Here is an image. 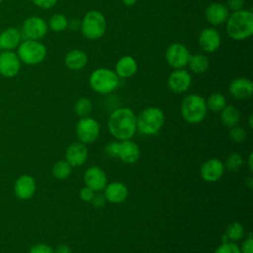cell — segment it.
I'll list each match as a JSON object with an SVG mask.
<instances>
[{"label": "cell", "mask_w": 253, "mask_h": 253, "mask_svg": "<svg viewBox=\"0 0 253 253\" xmlns=\"http://www.w3.org/2000/svg\"><path fill=\"white\" fill-rule=\"evenodd\" d=\"M188 65L190 69L197 74H202L208 71L209 66H210V60L208 56L202 53H196V54H191Z\"/></svg>", "instance_id": "26"}, {"label": "cell", "mask_w": 253, "mask_h": 253, "mask_svg": "<svg viewBox=\"0 0 253 253\" xmlns=\"http://www.w3.org/2000/svg\"><path fill=\"white\" fill-rule=\"evenodd\" d=\"M198 42L204 51L213 52L219 48L221 43V38L216 29L209 27L201 31Z\"/></svg>", "instance_id": "14"}, {"label": "cell", "mask_w": 253, "mask_h": 253, "mask_svg": "<svg viewBox=\"0 0 253 253\" xmlns=\"http://www.w3.org/2000/svg\"><path fill=\"white\" fill-rule=\"evenodd\" d=\"M88 158V149L82 142H72L65 151V160L72 166L83 165Z\"/></svg>", "instance_id": "17"}, {"label": "cell", "mask_w": 253, "mask_h": 253, "mask_svg": "<svg viewBox=\"0 0 253 253\" xmlns=\"http://www.w3.org/2000/svg\"><path fill=\"white\" fill-rule=\"evenodd\" d=\"M85 186L91 188L95 192H100L105 189L108 184V179L105 171L99 166H91L84 173Z\"/></svg>", "instance_id": "12"}, {"label": "cell", "mask_w": 253, "mask_h": 253, "mask_svg": "<svg viewBox=\"0 0 253 253\" xmlns=\"http://www.w3.org/2000/svg\"><path fill=\"white\" fill-rule=\"evenodd\" d=\"M137 62L130 55L121 57L115 66V72L120 78H129L136 73Z\"/></svg>", "instance_id": "22"}, {"label": "cell", "mask_w": 253, "mask_h": 253, "mask_svg": "<svg viewBox=\"0 0 253 253\" xmlns=\"http://www.w3.org/2000/svg\"><path fill=\"white\" fill-rule=\"evenodd\" d=\"M165 121L163 111L158 107H147L136 117V130L144 135H154Z\"/></svg>", "instance_id": "3"}, {"label": "cell", "mask_w": 253, "mask_h": 253, "mask_svg": "<svg viewBox=\"0 0 253 253\" xmlns=\"http://www.w3.org/2000/svg\"><path fill=\"white\" fill-rule=\"evenodd\" d=\"M88 56L85 51L81 49H72L68 51L64 57L65 66L73 71L80 70L86 66Z\"/></svg>", "instance_id": "23"}, {"label": "cell", "mask_w": 253, "mask_h": 253, "mask_svg": "<svg viewBox=\"0 0 253 253\" xmlns=\"http://www.w3.org/2000/svg\"><path fill=\"white\" fill-rule=\"evenodd\" d=\"M108 128L119 141L130 139L136 131V116L129 108H119L110 115Z\"/></svg>", "instance_id": "1"}, {"label": "cell", "mask_w": 253, "mask_h": 253, "mask_svg": "<svg viewBox=\"0 0 253 253\" xmlns=\"http://www.w3.org/2000/svg\"><path fill=\"white\" fill-rule=\"evenodd\" d=\"M245 4L244 0H227L226 1V7L229 11L231 12H235V11H239L241 9H243Z\"/></svg>", "instance_id": "38"}, {"label": "cell", "mask_w": 253, "mask_h": 253, "mask_svg": "<svg viewBox=\"0 0 253 253\" xmlns=\"http://www.w3.org/2000/svg\"><path fill=\"white\" fill-rule=\"evenodd\" d=\"M32 2L40 8L49 9L57 3V0H32Z\"/></svg>", "instance_id": "41"}, {"label": "cell", "mask_w": 253, "mask_h": 253, "mask_svg": "<svg viewBox=\"0 0 253 253\" xmlns=\"http://www.w3.org/2000/svg\"><path fill=\"white\" fill-rule=\"evenodd\" d=\"M46 55L45 46L35 40H26L18 46V57L24 63L36 65L41 63Z\"/></svg>", "instance_id": "7"}, {"label": "cell", "mask_w": 253, "mask_h": 253, "mask_svg": "<svg viewBox=\"0 0 253 253\" xmlns=\"http://www.w3.org/2000/svg\"><path fill=\"white\" fill-rule=\"evenodd\" d=\"M94 194H95V191H94V190H92L91 188L85 186V187H83V188L80 190V192H79V197H80V199H81L82 201L90 203L91 200H92V198H93V196H94Z\"/></svg>", "instance_id": "39"}, {"label": "cell", "mask_w": 253, "mask_h": 253, "mask_svg": "<svg viewBox=\"0 0 253 253\" xmlns=\"http://www.w3.org/2000/svg\"><path fill=\"white\" fill-rule=\"evenodd\" d=\"M21 67L20 59L13 51H4L0 53V73L5 77L17 75Z\"/></svg>", "instance_id": "18"}, {"label": "cell", "mask_w": 253, "mask_h": 253, "mask_svg": "<svg viewBox=\"0 0 253 253\" xmlns=\"http://www.w3.org/2000/svg\"><path fill=\"white\" fill-rule=\"evenodd\" d=\"M239 248L241 253H253V238L251 237V232H249V236L245 238L241 247Z\"/></svg>", "instance_id": "40"}, {"label": "cell", "mask_w": 253, "mask_h": 253, "mask_svg": "<svg viewBox=\"0 0 253 253\" xmlns=\"http://www.w3.org/2000/svg\"><path fill=\"white\" fill-rule=\"evenodd\" d=\"M244 234H245V229L243 225L237 221L230 223L225 230L226 237L228 238V240H231V241L240 240L241 238H243Z\"/></svg>", "instance_id": "31"}, {"label": "cell", "mask_w": 253, "mask_h": 253, "mask_svg": "<svg viewBox=\"0 0 253 253\" xmlns=\"http://www.w3.org/2000/svg\"><path fill=\"white\" fill-rule=\"evenodd\" d=\"M242 166H243V158L239 153H236V152L229 154L224 164V167L231 172L239 171Z\"/></svg>", "instance_id": "32"}, {"label": "cell", "mask_w": 253, "mask_h": 253, "mask_svg": "<svg viewBox=\"0 0 253 253\" xmlns=\"http://www.w3.org/2000/svg\"><path fill=\"white\" fill-rule=\"evenodd\" d=\"M20 40V32L15 28H8L0 34V46L7 50L13 49L19 45Z\"/></svg>", "instance_id": "24"}, {"label": "cell", "mask_w": 253, "mask_h": 253, "mask_svg": "<svg viewBox=\"0 0 253 253\" xmlns=\"http://www.w3.org/2000/svg\"><path fill=\"white\" fill-rule=\"evenodd\" d=\"M206 105L211 112H220L226 106V99L220 93H213L207 99Z\"/></svg>", "instance_id": "28"}, {"label": "cell", "mask_w": 253, "mask_h": 253, "mask_svg": "<svg viewBox=\"0 0 253 253\" xmlns=\"http://www.w3.org/2000/svg\"><path fill=\"white\" fill-rule=\"evenodd\" d=\"M249 125H250V127L253 126H252V116H250V118H249Z\"/></svg>", "instance_id": "46"}, {"label": "cell", "mask_w": 253, "mask_h": 253, "mask_svg": "<svg viewBox=\"0 0 253 253\" xmlns=\"http://www.w3.org/2000/svg\"><path fill=\"white\" fill-rule=\"evenodd\" d=\"M123 3L127 7H131L136 3V0H123Z\"/></svg>", "instance_id": "44"}, {"label": "cell", "mask_w": 253, "mask_h": 253, "mask_svg": "<svg viewBox=\"0 0 253 253\" xmlns=\"http://www.w3.org/2000/svg\"><path fill=\"white\" fill-rule=\"evenodd\" d=\"M100 125L99 123L91 118H81L76 125V135L82 143H92L99 137Z\"/></svg>", "instance_id": "8"}, {"label": "cell", "mask_w": 253, "mask_h": 253, "mask_svg": "<svg viewBox=\"0 0 253 253\" xmlns=\"http://www.w3.org/2000/svg\"><path fill=\"white\" fill-rule=\"evenodd\" d=\"M226 33L234 41H243L253 34V14L241 9L229 14L226 22Z\"/></svg>", "instance_id": "2"}, {"label": "cell", "mask_w": 253, "mask_h": 253, "mask_svg": "<svg viewBox=\"0 0 253 253\" xmlns=\"http://www.w3.org/2000/svg\"><path fill=\"white\" fill-rule=\"evenodd\" d=\"M106 29V18L99 11L92 10L87 12L80 22L81 33L87 40H99L104 36Z\"/></svg>", "instance_id": "6"}, {"label": "cell", "mask_w": 253, "mask_h": 253, "mask_svg": "<svg viewBox=\"0 0 253 253\" xmlns=\"http://www.w3.org/2000/svg\"><path fill=\"white\" fill-rule=\"evenodd\" d=\"M52 176L57 180H64L72 173V166L66 160L57 161L51 169Z\"/></svg>", "instance_id": "27"}, {"label": "cell", "mask_w": 253, "mask_h": 253, "mask_svg": "<svg viewBox=\"0 0 253 253\" xmlns=\"http://www.w3.org/2000/svg\"><path fill=\"white\" fill-rule=\"evenodd\" d=\"M190 55L188 48L179 42L171 43L165 51V59L174 69H182L186 67L188 65Z\"/></svg>", "instance_id": "9"}, {"label": "cell", "mask_w": 253, "mask_h": 253, "mask_svg": "<svg viewBox=\"0 0 253 253\" xmlns=\"http://www.w3.org/2000/svg\"><path fill=\"white\" fill-rule=\"evenodd\" d=\"M167 84L172 92L176 94H181L186 92L190 88L192 84V76L184 68L175 69L170 73Z\"/></svg>", "instance_id": "11"}, {"label": "cell", "mask_w": 253, "mask_h": 253, "mask_svg": "<svg viewBox=\"0 0 253 253\" xmlns=\"http://www.w3.org/2000/svg\"><path fill=\"white\" fill-rule=\"evenodd\" d=\"M90 203L95 208H102L107 203V200H106V197H105L104 193L103 194L102 193H95Z\"/></svg>", "instance_id": "37"}, {"label": "cell", "mask_w": 253, "mask_h": 253, "mask_svg": "<svg viewBox=\"0 0 253 253\" xmlns=\"http://www.w3.org/2000/svg\"><path fill=\"white\" fill-rule=\"evenodd\" d=\"M29 253H54L53 248L45 243H37L33 245Z\"/></svg>", "instance_id": "35"}, {"label": "cell", "mask_w": 253, "mask_h": 253, "mask_svg": "<svg viewBox=\"0 0 253 253\" xmlns=\"http://www.w3.org/2000/svg\"><path fill=\"white\" fill-rule=\"evenodd\" d=\"M229 136L230 138L237 143H241L246 140L247 138V132L244 127L236 125L234 126H231L229 129Z\"/></svg>", "instance_id": "33"}, {"label": "cell", "mask_w": 253, "mask_h": 253, "mask_svg": "<svg viewBox=\"0 0 253 253\" xmlns=\"http://www.w3.org/2000/svg\"><path fill=\"white\" fill-rule=\"evenodd\" d=\"M48 30L47 23L41 17L33 16L25 20L22 32L27 40L38 41L43 38Z\"/></svg>", "instance_id": "10"}, {"label": "cell", "mask_w": 253, "mask_h": 253, "mask_svg": "<svg viewBox=\"0 0 253 253\" xmlns=\"http://www.w3.org/2000/svg\"><path fill=\"white\" fill-rule=\"evenodd\" d=\"M93 110V105L92 102L89 98L87 97H81L79 98L74 105V111L76 115L80 118H85L89 117Z\"/></svg>", "instance_id": "29"}, {"label": "cell", "mask_w": 253, "mask_h": 253, "mask_svg": "<svg viewBox=\"0 0 253 253\" xmlns=\"http://www.w3.org/2000/svg\"><path fill=\"white\" fill-rule=\"evenodd\" d=\"M104 195L107 202L113 204H121L126 201L128 195L126 186L122 182H112L106 185L104 189Z\"/></svg>", "instance_id": "21"}, {"label": "cell", "mask_w": 253, "mask_h": 253, "mask_svg": "<svg viewBox=\"0 0 253 253\" xmlns=\"http://www.w3.org/2000/svg\"><path fill=\"white\" fill-rule=\"evenodd\" d=\"M220 119L225 126H234L238 125V123L240 122V112L235 106L226 105L220 111Z\"/></svg>", "instance_id": "25"}, {"label": "cell", "mask_w": 253, "mask_h": 253, "mask_svg": "<svg viewBox=\"0 0 253 253\" xmlns=\"http://www.w3.org/2000/svg\"><path fill=\"white\" fill-rule=\"evenodd\" d=\"M53 252L54 253H72L71 248L68 245L63 244V243L57 245L55 247V249H53Z\"/></svg>", "instance_id": "42"}, {"label": "cell", "mask_w": 253, "mask_h": 253, "mask_svg": "<svg viewBox=\"0 0 253 253\" xmlns=\"http://www.w3.org/2000/svg\"><path fill=\"white\" fill-rule=\"evenodd\" d=\"M68 26H70L73 30H77L78 28H80V22L77 20H72L70 23L68 22Z\"/></svg>", "instance_id": "43"}, {"label": "cell", "mask_w": 253, "mask_h": 253, "mask_svg": "<svg viewBox=\"0 0 253 253\" xmlns=\"http://www.w3.org/2000/svg\"><path fill=\"white\" fill-rule=\"evenodd\" d=\"M248 164H249V169H250V171H252V153H250L249 160H248Z\"/></svg>", "instance_id": "45"}, {"label": "cell", "mask_w": 253, "mask_h": 253, "mask_svg": "<svg viewBox=\"0 0 253 253\" xmlns=\"http://www.w3.org/2000/svg\"><path fill=\"white\" fill-rule=\"evenodd\" d=\"M2 1H3V0H0V3H1V2H2Z\"/></svg>", "instance_id": "47"}, {"label": "cell", "mask_w": 253, "mask_h": 253, "mask_svg": "<svg viewBox=\"0 0 253 253\" xmlns=\"http://www.w3.org/2000/svg\"><path fill=\"white\" fill-rule=\"evenodd\" d=\"M89 84L95 92L109 94L119 87L120 77L109 68H97L90 74Z\"/></svg>", "instance_id": "5"}, {"label": "cell", "mask_w": 253, "mask_h": 253, "mask_svg": "<svg viewBox=\"0 0 253 253\" xmlns=\"http://www.w3.org/2000/svg\"><path fill=\"white\" fill-rule=\"evenodd\" d=\"M228 91L235 99L247 100L253 94V83L248 78L238 77L230 82Z\"/></svg>", "instance_id": "15"}, {"label": "cell", "mask_w": 253, "mask_h": 253, "mask_svg": "<svg viewBox=\"0 0 253 253\" xmlns=\"http://www.w3.org/2000/svg\"><path fill=\"white\" fill-rule=\"evenodd\" d=\"M208 113L206 100L198 94H190L181 103V115L185 122L191 125L205 120Z\"/></svg>", "instance_id": "4"}, {"label": "cell", "mask_w": 253, "mask_h": 253, "mask_svg": "<svg viewBox=\"0 0 253 253\" xmlns=\"http://www.w3.org/2000/svg\"><path fill=\"white\" fill-rule=\"evenodd\" d=\"M118 150H119V141H112L109 142L105 147V152L107 156L112 158L118 157Z\"/></svg>", "instance_id": "36"}, {"label": "cell", "mask_w": 253, "mask_h": 253, "mask_svg": "<svg viewBox=\"0 0 253 253\" xmlns=\"http://www.w3.org/2000/svg\"><path fill=\"white\" fill-rule=\"evenodd\" d=\"M36 181L30 175L20 176L14 186L15 194L21 200H28L32 198L36 192Z\"/></svg>", "instance_id": "20"}, {"label": "cell", "mask_w": 253, "mask_h": 253, "mask_svg": "<svg viewBox=\"0 0 253 253\" xmlns=\"http://www.w3.org/2000/svg\"><path fill=\"white\" fill-rule=\"evenodd\" d=\"M140 157V148L131 139L119 141L118 158L126 164H134Z\"/></svg>", "instance_id": "16"}, {"label": "cell", "mask_w": 253, "mask_h": 253, "mask_svg": "<svg viewBox=\"0 0 253 253\" xmlns=\"http://www.w3.org/2000/svg\"><path fill=\"white\" fill-rule=\"evenodd\" d=\"M0 50H1V46H0Z\"/></svg>", "instance_id": "48"}, {"label": "cell", "mask_w": 253, "mask_h": 253, "mask_svg": "<svg viewBox=\"0 0 253 253\" xmlns=\"http://www.w3.org/2000/svg\"><path fill=\"white\" fill-rule=\"evenodd\" d=\"M48 27L55 33L63 32L68 28V20L63 14H54L48 21Z\"/></svg>", "instance_id": "30"}, {"label": "cell", "mask_w": 253, "mask_h": 253, "mask_svg": "<svg viewBox=\"0 0 253 253\" xmlns=\"http://www.w3.org/2000/svg\"><path fill=\"white\" fill-rule=\"evenodd\" d=\"M214 253H241L239 246L233 241L222 242L214 251Z\"/></svg>", "instance_id": "34"}, {"label": "cell", "mask_w": 253, "mask_h": 253, "mask_svg": "<svg viewBox=\"0 0 253 253\" xmlns=\"http://www.w3.org/2000/svg\"><path fill=\"white\" fill-rule=\"evenodd\" d=\"M229 16V10L221 3H211L205 11L206 20L212 26L224 24Z\"/></svg>", "instance_id": "19"}, {"label": "cell", "mask_w": 253, "mask_h": 253, "mask_svg": "<svg viewBox=\"0 0 253 253\" xmlns=\"http://www.w3.org/2000/svg\"><path fill=\"white\" fill-rule=\"evenodd\" d=\"M224 170V164L219 159L211 158L203 163L201 167V177L204 181L209 183L216 182L222 177Z\"/></svg>", "instance_id": "13"}]
</instances>
